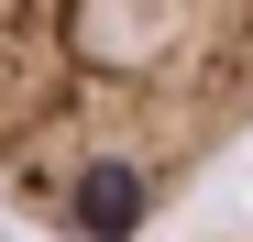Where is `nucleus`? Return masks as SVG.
I'll use <instances>...</instances> for the list:
<instances>
[{"instance_id":"nucleus-1","label":"nucleus","mask_w":253,"mask_h":242,"mask_svg":"<svg viewBox=\"0 0 253 242\" xmlns=\"http://www.w3.org/2000/svg\"><path fill=\"white\" fill-rule=\"evenodd\" d=\"M253 132V0H0V209L44 242H143Z\"/></svg>"}]
</instances>
